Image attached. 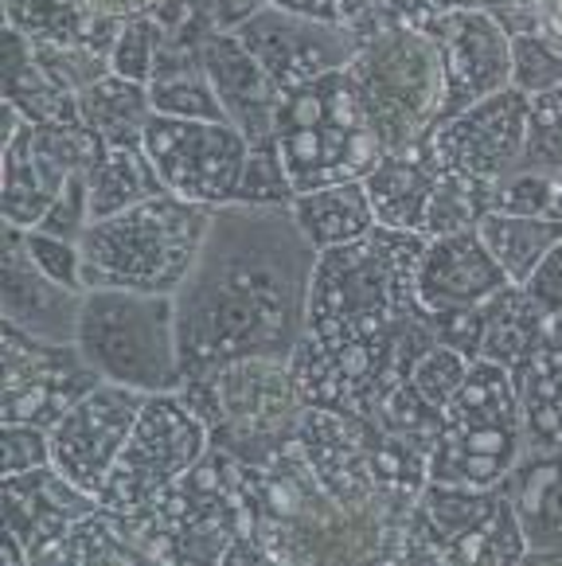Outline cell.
Masks as SVG:
<instances>
[{
	"label": "cell",
	"instance_id": "6da1fadb",
	"mask_svg": "<svg viewBox=\"0 0 562 566\" xmlns=\"http://www.w3.org/2000/svg\"><path fill=\"white\" fill-rule=\"evenodd\" d=\"M316 250L290 208H216L176 293L184 379L239 359H290L309 333Z\"/></svg>",
	"mask_w": 562,
	"mask_h": 566
},
{
	"label": "cell",
	"instance_id": "7a4b0ae2",
	"mask_svg": "<svg viewBox=\"0 0 562 566\" xmlns=\"http://www.w3.org/2000/svg\"><path fill=\"white\" fill-rule=\"evenodd\" d=\"M426 234L375 227L364 239L316 254L309 290L313 340L379 336L418 313V262Z\"/></svg>",
	"mask_w": 562,
	"mask_h": 566
},
{
	"label": "cell",
	"instance_id": "3957f363",
	"mask_svg": "<svg viewBox=\"0 0 562 566\" xmlns=\"http://www.w3.org/2000/svg\"><path fill=\"white\" fill-rule=\"evenodd\" d=\"M117 520L160 566H227L235 551L258 535L247 465L216 446L153 509Z\"/></svg>",
	"mask_w": 562,
	"mask_h": 566
},
{
	"label": "cell",
	"instance_id": "277c9868",
	"mask_svg": "<svg viewBox=\"0 0 562 566\" xmlns=\"http://www.w3.org/2000/svg\"><path fill=\"white\" fill-rule=\"evenodd\" d=\"M216 208L165 192L149 203L98 219L83 234L86 290H133L176 297L196 266Z\"/></svg>",
	"mask_w": 562,
	"mask_h": 566
},
{
	"label": "cell",
	"instance_id": "5b68a950",
	"mask_svg": "<svg viewBox=\"0 0 562 566\" xmlns=\"http://www.w3.org/2000/svg\"><path fill=\"white\" fill-rule=\"evenodd\" d=\"M180 399L199 415L211 446L247 469H262L298 442L305 399L290 359H239L216 371L188 375Z\"/></svg>",
	"mask_w": 562,
	"mask_h": 566
},
{
	"label": "cell",
	"instance_id": "8992f818",
	"mask_svg": "<svg viewBox=\"0 0 562 566\" xmlns=\"http://www.w3.org/2000/svg\"><path fill=\"white\" fill-rule=\"evenodd\" d=\"M278 153L298 196L329 184L367 180L387 157L347 71L285 94L278 117Z\"/></svg>",
	"mask_w": 562,
	"mask_h": 566
},
{
	"label": "cell",
	"instance_id": "52a82bcc",
	"mask_svg": "<svg viewBox=\"0 0 562 566\" xmlns=\"http://www.w3.org/2000/svg\"><path fill=\"white\" fill-rule=\"evenodd\" d=\"M75 344L106 384L140 395H173L184 387L176 297L86 290Z\"/></svg>",
	"mask_w": 562,
	"mask_h": 566
},
{
	"label": "cell",
	"instance_id": "ba28073f",
	"mask_svg": "<svg viewBox=\"0 0 562 566\" xmlns=\"http://www.w3.org/2000/svg\"><path fill=\"white\" fill-rule=\"evenodd\" d=\"M360 40L364 43L347 75L356 83L367 122L387 153L414 149L446 114V67L438 43L418 28H383Z\"/></svg>",
	"mask_w": 562,
	"mask_h": 566
},
{
	"label": "cell",
	"instance_id": "9c48e42d",
	"mask_svg": "<svg viewBox=\"0 0 562 566\" xmlns=\"http://www.w3.org/2000/svg\"><path fill=\"white\" fill-rule=\"evenodd\" d=\"M523 450L528 438L512 375L488 359H477L457 399L441 410L430 453V484L500 489L520 465Z\"/></svg>",
	"mask_w": 562,
	"mask_h": 566
},
{
	"label": "cell",
	"instance_id": "30bf717a",
	"mask_svg": "<svg viewBox=\"0 0 562 566\" xmlns=\"http://www.w3.org/2000/svg\"><path fill=\"white\" fill-rule=\"evenodd\" d=\"M207 450H211V433L196 410L180 399V391L149 395L98 496L102 512L137 516L153 509L176 481H184L207 458Z\"/></svg>",
	"mask_w": 562,
	"mask_h": 566
},
{
	"label": "cell",
	"instance_id": "8fae6325",
	"mask_svg": "<svg viewBox=\"0 0 562 566\" xmlns=\"http://www.w3.org/2000/svg\"><path fill=\"white\" fill-rule=\"evenodd\" d=\"M145 153L173 196L204 208H231L250 142L231 122H184L153 114L145 129Z\"/></svg>",
	"mask_w": 562,
	"mask_h": 566
},
{
	"label": "cell",
	"instance_id": "7c38bea8",
	"mask_svg": "<svg viewBox=\"0 0 562 566\" xmlns=\"http://www.w3.org/2000/svg\"><path fill=\"white\" fill-rule=\"evenodd\" d=\"M4 422L55 430L106 379L86 364L79 344H43L4 325Z\"/></svg>",
	"mask_w": 562,
	"mask_h": 566
},
{
	"label": "cell",
	"instance_id": "4fadbf2b",
	"mask_svg": "<svg viewBox=\"0 0 562 566\" xmlns=\"http://www.w3.org/2000/svg\"><path fill=\"white\" fill-rule=\"evenodd\" d=\"M235 35L285 94L347 71L364 43L347 20H316L270 4Z\"/></svg>",
	"mask_w": 562,
	"mask_h": 566
},
{
	"label": "cell",
	"instance_id": "5bb4252c",
	"mask_svg": "<svg viewBox=\"0 0 562 566\" xmlns=\"http://www.w3.org/2000/svg\"><path fill=\"white\" fill-rule=\"evenodd\" d=\"M531 129V98L516 86L461 109L457 117L441 122L426 137V153L441 172L472 176V180L497 184L520 172L528 157Z\"/></svg>",
	"mask_w": 562,
	"mask_h": 566
},
{
	"label": "cell",
	"instance_id": "9a60e30c",
	"mask_svg": "<svg viewBox=\"0 0 562 566\" xmlns=\"http://www.w3.org/2000/svg\"><path fill=\"white\" fill-rule=\"evenodd\" d=\"M418 516L454 566H520L531 551L504 489L426 484Z\"/></svg>",
	"mask_w": 562,
	"mask_h": 566
},
{
	"label": "cell",
	"instance_id": "2e32d148",
	"mask_svg": "<svg viewBox=\"0 0 562 566\" xmlns=\"http://www.w3.org/2000/svg\"><path fill=\"white\" fill-rule=\"evenodd\" d=\"M418 32H426L438 43L441 67H446V114H441V122L512 86V32L488 4L441 9Z\"/></svg>",
	"mask_w": 562,
	"mask_h": 566
},
{
	"label": "cell",
	"instance_id": "e0dca14e",
	"mask_svg": "<svg viewBox=\"0 0 562 566\" xmlns=\"http://www.w3.org/2000/svg\"><path fill=\"white\" fill-rule=\"evenodd\" d=\"M149 395L102 384L51 430V465L91 496H102Z\"/></svg>",
	"mask_w": 562,
	"mask_h": 566
},
{
	"label": "cell",
	"instance_id": "ac0fdd59",
	"mask_svg": "<svg viewBox=\"0 0 562 566\" xmlns=\"http://www.w3.org/2000/svg\"><path fill=\"white\" fill-rule=\"evenodd\" d=\"M4 325L43 344H75L86 293L51 282L32 262L20 227H4Z\"/></svg>",
	"mask_w": 562,
	"mask_h": 566
},
{
	"label": "cell",
	"instance_id": "d6986e66",
	"mask_svg": "<svg viewBox=\"0 0 562 566\" xmlns=\"http://www.w3.org/2000/svg\"><path fill=\"white\" fill-rule=\"evenodd\" d=\"M508 274L492 259L480 231H457L441 239H426L418 262V305L426 313H457L477 308L508 290Z\"/></svg>",
	"mask_w": 562,
	"mask_h": 566
},
{
	"label": "cell",
	"instance_id": "ffe728a7",
	"mask_svg": "<svg viewBox=\"0 0 562 566\" xmlns=\"http://www.w3.org/2000/svg\"><path fill=\"white\" fill-rule=\"evenodd\" d=\"M98 512V496L71 484L55 465L4 476V524H9V535L24 547L28 558L59 543L63 535H71Z\"/></svg>",
	"mask_w": 562,
	"mask_h": 566
},
{
	"label": "cell",
	"instance_id": "44dd1931",
	"mask_svg": "<svg viewBox=\"0 0 562 566\" xmlns=\"http://www.w3.org/2000/svg\"><path fill=\"white\" fill-rule=\"evenodd\" d=\"M204 67L211 75L227 122L250 145L278 142V117L285 106V91L258 67V59L242 48L235 32H211L204 40Z\"/></svg>",
	"mask_w": 562,
	"mask_h": 566
},
{
	"label": "cell",
	"instance_id": "7402d4cb",
	"mask_svg": "<svg viewBox=\"0 0 562 566\" xmlns=\"http://www.w3.org/2000/svg\"><path fill=\"white\" fill-rule=\"evenodd\" d=\"M75 172L40 142L35 125L20 122L9 142H0V188H4V227L32 231L59 200Z\"/></svg>",
	"mask_w": 562,
	"mask_h": 566
},
{
	"label": "cell",
	"instance_id": "603a6c76",
	"mask_svg": "<svg viewBox=\"0 0 562 566\" xmlns=\"http://www.w3.org/2000/svg\"><path fill=\"white\" fill-rule=\"evenodd\" d=\"M211 32H165L157 71L149 78V98L160 117L184 122H227L211 75L204 67V40Z\"/></svg>",
	"mask_w": 562,
	"mask_h": 566
},
{
	"label": "cell",
	"instance_id": "cb8c5ba5",
	"mask_svg": "<svg viewBox=\"0 0 562 566\" xmlns=\"http://www.w3.org/2000/svg\"><path fill=\"white\" fill-rule=\"evenodd\" d=\"M438 172L441 168L430 160L426 145H414V149H406V153H387V157L375 165V172L364 180L379 227L422 234Z\"/></svg>",
	"mask_w": 562,
	"mask_h": 566
},
{
	"label": "cell",
	"instance_id": "d4e9b609",
	"mask_svg": "<svg viewBox=\"0 0 562 566\" xmlns=\"http://www.w3.org/2000/svg\"><path fill=\"white\" fill-rule=\"evenodd\" d=\"M531 551H562V453H523L500 484Z\"/></svg>",
	"mask_w": 562,
	"mask_h": 566
},
{
	"label": "cell",
	"instance_id": "484cf974",
	"mask_svg": "<svg viewBox=\"0 0 562 566\" xmlns=\"http://www.w3.org/2000/svg\"><path fill=\"white\" fill-rule=\"evenodd\" d=\"M4 102L35 129L48 125H79V98L55 86L35 63L32 40L17 28H4Z\"/></svg>",
	"mask_w": 562,
	"mask_h": 566
},
{
	"label": "cell",
	"instance_id": "4316f807",
	"mask_svg": "<svg viewBox=\"0 0 562 566\" xmlns=\"http://www.w3.org/2000/svg\"><path fill=\"white\" fill-rule=\"evenodd\" d=\"M4 28H17L32 43H83L110 55L122 20L98 17L83 0H4Z\"/></svg>",
	"mask_w": 562,
	"mask_h": 566
},
{
	"label": "cell",
	"instance_id": "83f0119b",
	"mask_svg": "<svg viewBox=\"0 0 562 566\" xmlns=\"http://www.w3.org/2000/svg\"><path fill=\"white\" fill-rule=\"evenodd\" d=\"M485 313H488V328H485L480 359L504 367L508 375L523 371L531 364V356L543 348L547 328H551V313L523 285L500 290L485 305Z\"/></svg>",
	"mask_w": 562,
	"mask_h": 566
},
{
	"label": "cell",
	"instance_id": "f1b7e54d",
	"mask_svg": "<svg viewBox=\"0 0 562 566\" xmlns=\"http://www.w3.org/2000/svg\"><path fill=\"white\" fill-rule=\"evenodd\" d=\"M290 211H293V219H298L301 234L313 242L316 254L332 247H347V242L364 239L367 231L379 227L364 180L329 184V188L305 192L293 200Z\"/></svg>",
	"mask_w": 562,
	"mask_h": 566
},
{
	"label": "cell",
	"instance_id": "f546056e",
	"mask_svg": "<svg viewBox=\"0 0 562 566\" xmlns=\"http://www.w3.org/2000/svg\"><path fill=\"white\" fill-rule=\"evenodd\" d=\"M153 114L157 109H153L149 86L114 75V71L79 94V117L106 149H137V145H145V129H149Z\"/></svg>",
	"mask_w": 562,
	"mask_h": 566
},
{
	"label": "cell",
	"instance_id": "4dcf8cb0",
	"mask_svg": "<svg viewBox=\"0 0 562 566\" xmlns=\"http://www.w3.org/2000/svg\"><path fill=\"white\" fill-rule=\"evenodd\" d=\"M523 410V453H562V348L547 336L523 371L512 375Z\"/></svg>",
	"mask_w": 562,
	"mask_h": 566
},
{
	"label": "cell",
	"instance_id": "1f68e13d",
	"mask_svg": "<svg viewBox=\"0 0 562 566\" xmlns=\"http://www.w3.org/2000/svg\"><path fill=\"white\" fill-rule=\"evenodd\" d=\"M86 192H91V223L122 211L149 203L157 196H165V180H160L157 165L149 160L145 145L137 149H106L94 168L86 172Z\"/></svg>",
	"mask_w": 562,
	"mask_h": 566
},
{
	"label": "cell",
	"instance_id": "d6a6232c",
	"mask_svg": "<svg viewBox=\"0 0 562 566\" xmlns=\"http://www.w3.org/2000/svg\"><path fill=\"white\" fill-rule=\"evenodd\" d=\"M480 239L492 250V259L500 262V270L508 274L512 285H523L535 266L554 250V242L562 239V223L554 219H528V216H485L480 219Z\"/></svg>",
	"mask_w": 562,
	"mask_h": 566
},
{
	"label": "cell",
	"instance_id": "836d02e7",
	"mask_svg": "<svg viewBox=\"0 0 562 566\" xmlns=\"http://www.w3.org/2000/svg\"><path fill=\"white\" fill-rule=\"evenodd\" d=\"M485 216H492V184L457 172H438L422 234L426 239H441V234L472 231V227H480Z\"/></svg>",
	"mask_w": 562,
	"mask_h": 566
},
{
	"label": "cell",
	"instance_id": "e575fe53",
	"mask_svg": "<svg viewBox=\"0 0 562 566\" xmlns=\"http://www.w3.org/2000/svg\"><path fill=\"white\" fill-rule=\"evenodd\" d=\"M512 86L528 98H543L562 86V40L547 32L512 35Z\"/></svg>",
	"mask_w": 562,
	"mask_h": 566
},
{
	"label": "cell",
	"instance_id": "d590c367",
	"mask_svg": "<svg viewBox=\"0 0 562 566\" xmlns=\"http://www.w3.org/2000/svg\"><path fill=\"white\" fill-rule=\"evenodd\" d=\"M293 200H298V192H293V180H290V172H285L278 142L250 145V157H247V168H242L235 203H239V208H293Z\"/></svg>",
	"mask_w": 562,
	"mask_h": 566
},
{
	"label": "cell",
	"instance_id": "8d00e7d4",
	"mask_svg": "<svg viewBox=\"0 0 562 566\" xmlns=\"http://www.w3.org/2000/svg\"><path fill=\"white\" fill-rule=\"evenodd\" d=\"M35 63L43 67V75L55 86H63L66 94H83L86 86H94L98 78H106L110 71V55L94 48H83V43H32Z\"/></svg>",
	"mask_w": 562,
	"mask_h": 566
},
{
	"label": "cell",
	"instance_id": "74e56055",
	"mask_svg": "<svg viewBox=\"0 0 562 566\" xmlns=\"http://www.w3.org/2000/svg\"><path fill=\"white\" fill-rule=\"evenodd\" d=\"M160 48H165V28H160L157 17L122 20V32L114 40V51H110V67H114V75H125L133 83L149 86L153 71H157Z\"/></svg>",
	"mask_w": 562,
	"mask_h": 566
},
{
	"label": "cell",
	"instance_id": "f35d334b",
	"mask_svg": "<svg viewBox=\"0 0 562 566\" xmlns=\"http://www.w3.org/2000/svg\"><path fill=\"white\" fill-rule=\"evenodd\" d=\"M472 371V359L461 356V352L446 348V344H434L426 356L414 364L410 371V387L430 402L434 410H446L449 402L457 399V391L465 387Z\"/></svg>",
	"mask_w": 562,
	"mask_h": 566
},
{
	"label": "cell",
	"instance_id": "ab89813d",
	"mask_svg": "<svg viewBox=\"0 0 562 566\" xmlns=\"http://www.w3.org/2000/svg\"><path fill=\"white\" fill-rule=\"evenodd\" d=\"M492 211L497 216H528V219H554V176L547 172H520L492 184ZM559 223V219H554Z\"/></svg>",
	"mask_w": 562,
	"mask_h": 566
},
{
	"label": "cell",
	"instance_id": "60d3db41",
	"mask_svg": "<svg viewBox=\"0 0 562 566\" xmlns=\"http://www.w3.org/2000/svg\"><path fill=\"white\" fill-rule=\"evenodd\" d=\"M523 168L531 172H562V102L554 94L531 98V129Z\"/></svg>",
	"mask_w": 562,
	"mask_h": 566
},
{
	"label": "cell",
	"instance_id": "b9f144b4",
	"mask_svg": "<svg viewBox=\"0 0 562 566\" xmlns=\"http://www.w3.org/2000/svg\"><path fill=\"white\" fill-rule=\"evenodd\" d=\"M24 247H28V254H32V262L51 277V282L66 285V290L86 293L83 247H79V242L55 239V234H43V231H24Z\"/></svg>",
	"mask_w": 562,
	"mask_h": 566
},
{
	"label": "cell",
	"instance_id": "7bdbcfd3",
	"mask_svg": "<svg viewBox=\"0 0 562 566\" xmlns=\"http://www.w3.org/2000/svg\"><path fill=\"white\" fill-rule=\"evenodd\" d=\"M86 227H91V192H86V172H79L66 180L59 200L51 203L48 216H43L40 227H32V231L55 234V239H66V242H83Z\"/></svg>",
	"mask_w": 562,
	"mask_h": 566
},
{
	"label": "cell",
	"instance_id": "ee69618b",
	"mask_svg": "<svg viewBox=\"0 0 562 566\" xmlns=\"http://www.w3.org/2000/svg\"><path fill=\"white\" fill-rule=\"evenodd\" d=\"M51 465V433L40 426L4 422V476L35 473Z\"/></svg>",
	"mask_w": 562,
	"mask_h": 566
},
{
	"label": "cell",
	"instance_id": "f6af8a7d",
	"mask_svg": "<svg viewBox=\"0 0 562 566\" xmlns=\"http://www.w3.org/2000/svg\"><path fill=\"white\" fill-rule=\"evenodd\" d=\"M488 305V301H485ZM485 305L477 308H457V313H430V325L438 333V340L446 348L469 356L472 364L480 359V348H485V328H488V313Z\"/></svg>",
	"mask_w": 562,
	"mask_h": 566
},
{
	"label": "cell",
	"instance_id": "bcb514c9",
	"mask_svg": "<svg viewBox=\"0 0 562 566\" xmlns=\"http://www.w3.org/2000/svg\"><path fill=\"white\" fill-rule=\"evenodd\" d=\"M523 290H528L531 297H535L539 305L551 313V317H559V313H562V239L554 242L551 254L539 262L535 274L523 282Z\"/></svg>",
	"mask_w": 562,
	"mask_h": 566
},
{
	"label": "cell",
	"instance_id": "7dc6e473",
	"mask_svg": "<svg viewBox=\"0 0 562 566\" xmlns=\"http://www.w3.org/2000/svg\"><path fill=\"white\" fill-rule=\"evenodd\" d=\"M188 4L204 20H211L219 32H239L250 17L266 9V0H188Z\"/></svg>",
	"mask_w": 562,
	"mask_h": 566
},
{
	"label": "cell",
	"instance_id": "c3c4849f",
	"mask_svg": "<svg viewBox=\"0 0 562 566\" xmlns=\"http://www.w3.org/2000/svg\"><path fill=\"white\" fill-rule=\"evenodd\" d=\"M86 9L110 20H133V17H153L165 0H83Z\"/></svg>",
	"mask_w": 562,
	"mask_h": 566
},
{
	"label": "cell",
	"instance_id": "681fc988",
	"mask_svg": "<svg viewBox=\"0 0 562 566\" xmlns=\"http://www.w3.org/2000/svg\"><path fill=\"white\" fill-rule=\"evenodd\" d=\"M270 9H285V12H301V17H316V20H344L340 17V0H266Z\"/></svg>",
	"mask_w": 562,
	"mask_h": 566
},
{
	"label": "cell",
	"instance_id": "f907efd6",
	"mask_svg": "<svg viewBox=\"0 0 562 566\" xmlns=\"http://www.w3.org/2000/svg\"><path fill=\"white\" fill-rule=\"evenodd\" d=\"M520 566H562V551H528Z\"/></svg>",
	"mask_w": 562,
	"mask_h": 566
},
{
	"label": "cell",
	"instance_id": "816d5d0a",
	"mask_svg": "<svg viewBox=\"0 0 562 566\" xmlns=\"http://www.w3.org/2000/svg\"><path fill=\"white\" fill-rule=\"evenodd\" d=\"M372 4H379V0H340V17H344V20H356L360 12H367Z\"/></svg>",
	"mask_w": 562,
	"mask_h": 566
},
{
	"label": "cell",
	"instance_id": "f5cc1de1",
	"mask_svg": "<svg viewBox=\"0 0 562 566\" xmlns=\"http://www.w3.org/2000/svg\"><path fill=\"white\" fill-rule=\"evenodd\" d=\"M554 219L562 223V172H554Z\"/></svg>",
	"mask_w": 562,
	"mask_h": 566
},
{
	"label": "cell",
	"instance_id": "db71d44e",
	"mask_svg": "<svg viewBox=\"0 0 562 566\" xmlns=\"http://www.w3.org/2000/svg\"><path fill=\"white\" fill-rule=\"evenodd\" d=\"M547 336H551V340L562 348V313H559V317H551V328H547Z\"/></svg>",
	"mask_w": 562,
	"mask_h": 566
},
{
	"label": "cell",
	"instance_id": "11a10c76",
	"mask_svg": "<svg viewBox=\"0 0 562 566\" xmlns=\"http://www.w3.org/2000/svg\"><path fill=\"white\" fill-rule=\"evenodd\" d=\"M554 98H559V102H562V86H559V91H554Z\"/></svg>",
	"mask_w": 562,
	"mask_h": 566
}]
</instances>
